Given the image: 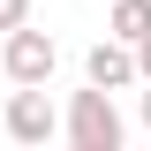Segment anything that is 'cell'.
<instances>
[{
	"label": "cell",
	"mask_w": 151,
	"mask_h": 151,
	"mask_svg": "<svg viewBox=\"0 0 151 151\" xmlns=\"http://www.w3.org/2000/svg\"><path fill=\"white\" fill-rule=\"evenodd\" d=\"M60 136H68L76 151H121V144H129V121H121L113 91L83 83V91H68V113H60Z\"/></svg>",
	"instance_id": "cell-1"
},
{
	"label": "cell",
	"mask_w": 151,
	"mask_h": 151,
	"mask_svg": "<svg viewBox=\"0 0 151 151\" xmlns=\"http://www.w3.org/2000/svg\"><path fill=\"white\" fill-rule=\"evenodd\" d=\"M0 129L15 136V144L45 151V144L60 136V106L45 98V83H15V91H8V113H0Z\"/></svg>",
	"instance_id": "cell-2"
},
{
	"label": "cell",
	"mask_w": 151,
	"mask_h": 151,
	"mask_svg": "<svg viewBox=\"0 0 151 151\" xmlns=\"http://www.w3.org/2000/svg\"><path fill=\"white\" fill-rule=\"evenodd\" d=\"M0 68H8V83H53L60 45L38 30V23H23V30H8V45H0Z\"/></svg>",
	"instance_id": "cell-3"
},
{
	"label": "cell",
	"mask_w": 151,
	"mask_h": 151,
	"mask_svg": "<svg viewBox=\"0 0 151 151\" xmlns=\"http://www.w3.org/2000/svg\"><path fill=\"white\" fill-rule=\"evenodd\" d=\"M83 83H98V91H136V83H144V68H136V45L106 30L91 53H83Z\"/></svg>",
	"instance_id": "cell-4"
},
{
	"label": "cell",
	"mask_w": 151,
	"mask_h": 151,
	"mask_svg": "<svg viewBox=\"0 0 151 151\" xmlns=\"http://www.w3.org/2000/svg\"><path fill=\"white\" fill-rule=\"evenodd\" d=\"M106 30L129 38V45H144L151 38V0H106Z\"/></svg>",
	"instance_id": "cell-5"
},
{
	"label": "cell",
	"mask_w": 151,
	"mask_h": 151,
	"mask_svg": "<svg viewBox=\"0 0 151 151\" xmlns=\"http://www.w3.org/2000/svg\"><path fill=\"white\" fill-rule=\"evenodd\" d=\"M23 23H30V0H0V38L23 30Z\"/></svg>",
	"instance_id": "cell-6"
},
{
	"label": "cell",
	"mask_w": 151,
	"mask_h": 151,
	"mask_svg": "<svg viewBox=\"0 0 151 151\" xmlns=\"http://www.w3.org/2000/svg\"><path fill=\"white\" fill-rule=\"evenodd\" d=\"M136 68H144V83H151V38H144V45H136Z\"/></svg>",
	"instance_id": "cell-7"
},
{
	"label": "cell",
	"mask_w": 151,
	"mask_h": 151,
	"mask_svg": "<svg viewBox=\"0 0 151 151\" xmlns=\"http://www.w3.org/2000/svg\"><path fill=\"white\" fill-rule=\"evenodd\" d=\"M136 113H144V129H151V83H144V106H136Z\"/></svg>",
	"instance_id": "cell-8"
}]
</instances>
